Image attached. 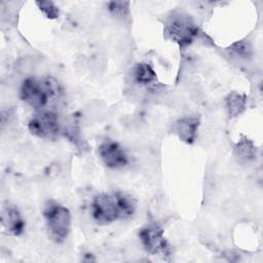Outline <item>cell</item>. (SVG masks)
<instances>
[{
    "label": "cell",
    "mask_w": 263,
    "mask_h": 263,
    "mask_svg": "<svg viewBox=\"0 0 263 263\" xmlns=\"http://www.w3.org/2000/svg\"><path fill=\"white\" fill-rule=\"evenodd\" d=\"M139 237L149 254L161 256L162 258L170 256L171 249L163 235V230L159 225L150 223L144 226L139 232Z\"/></svg>",
    "instance_id": "6"
},
{
    "label": "cell",
    "mask_w": 263,
    "mask_h": 263,
    "mask_svg": "<svg viewBox=\"0 0 263 263\" xmlns=\"http://www.w3.org/2000/svg\"><path fill=\"white\" fill-rule=\"evenodd\" d=\"M36 4L47 17L57 18L59 16V9L51 1H38Z\"/></svg>",
    "instance_id": "15"
},
{
    "label": "cell",
    "mask_w": 263,
    "mask_h": 263,
    "mask_svg": "<svg viewBox=\"0 0 263 263\" xmlns=\"http://www.w3.org/2000/svg\"><path fill=\"white\" fill-rule=\"evenodd\" d=\"M99 155L105 165L110 168H122L128 164V156L116 142L105 141L99 146Z\"/></svg>",
    "instance_id": "7"
},
{
    "label": "cell",
    "mask_w": 263,
    "mask_h": 263,
    "mask_svg": "<svg viewBox=\"0 0 263 263\" xmlns=\"http://www.w3.org/2000/svg\"><path fill=\"white\" fill-rule=\"evenodd\" d=\"M199 126V118L196 116H184L178 119L173 126L179 139L187 144H191L196 137Z\"/></svg>",
    "instance_id": "9"
},
{
    "label": "cell",
    "mask_w": 263,
    "mask_h": 263,
    "mask_svg": "<svg viewBox=\"0 0 263 263\" xmlns=\"http://www.w3.org/2000/svg\"><path fill=\"white\" fill-rule=\"evenodd\" d=\"M230 51L239 59H250L252 55V47L249 42L247 41H237L233 43L230 47Z\"/></svg>",
    "instance_id": "14"
},
{
    "label": "cell",
    "mask_w": 263,
    "mask_h": 263,
    "mask_svg": "<svg viewBox=\"0 0 263 263\" xmlns=\"http://www.w3.org/2000/svg\"><path fill=\"white\" fill-rule=\"evenodd\" d=\"M164 34L167 39L179 44L180 47L190 45L195 40L203 41L204 34L194 20L182 11L172 12L164 23Z\"/></svg>",
    "instance_id": "2"
},
{
    "label": "cell",
    "mask_w": 263,
    "mask_h": 263,
    "mask_svg": "<svg viewBox=\"0 0 263 263\" xmlns=\"http://www.w3.org/2000/svg\"><path fill=\"white\" fill-rule=\"evenodd\" d=\"M132 77L134 81L140 85H149L157 80L156 73L152 67L146 63L137 64L132 70Z\"/></svg>",
    "instance_id": "10"
},
{
    "label": "cell",
    "mask_w": 263,
    "mask_h": 263,
    "mask_svg": "<svg viewBox=\"0 0 263 263\" xmlns=\"http://www.w3.org/2000/svg\"><path fill=\"white\" fill-rule=\"evenodd\" d=\"M60 92V86L53 79L29 77L22 83L20 97L27 105L41 111L50 100L58 98Z\"/></svg>",
    "instance_id": "3"
},
{
    "label": "cell",
    "mask_w": 263,
    "mask_h": 263,
    "mask_svg": "<svg viewBox=\"0 0 263 263\" xmlns=\"http://www.w3.org/2000/svg\"><path fill=\"white\" fill-rule=\"evenodd\" d=\"M234 157L240 163H248L255 159L256 157V149L253 143L247 139L242 138L235 146L233 151Z\"/></svg>",
    "instance_id": "11"
},
{
    "label": "cell",
    "mask_w": 263,
    "mask_h": 263,
    "mask_svg": "<svg viewBox=\"0 0 263 263\" xmlns=\"http://www.w3.org/2000/svg\"><path fill=\"white\" fill-rule=\"evenodd\" d=\"M29 130L34 136L53 140L60 134V121L58 114L51 110L37 111L29 121Z\"/></svg>",
    "instance_id": "5"
},
{
    "label": "cell",
    "mask_w": 263,
    "mask_h": 263,
    "mask_svg": "<svg viewBox=\"0 0 263 263\" xmlns=\"http://www.w3.org/2000/svg\"><path fill=\"white\" fill-rule=\"evenodd\" d=\"M110 12L117 18L124 20L129 14V3L124 1H113L108 4Z\"/></svg>",
    "instance_id": "13"
},
{
    "label": "cell",
    "mask_w": 263,
    "mask_h": 263,
    "mask_svg": "<svg viewBox=\"0 0 263 263\" xmlns=\"http://www.w3.org/2000/svg\"><path fill=\"white\" fill-rule=\"evenodd\" d=\"M43 213L49 237L58 243L63 242L70 232V211L55 201H48Z\"/></svg>",
    "instance_id": "4"
},
{
    "label": "cell",
    "mask_w": 263,
    "mask_h": 263,
    "mask_svg": "<svg viewBox=\"0 0 263 263\" xmlns=\"http://www.w3.org/2000/svg\"><path fill=\"white\" fill-rule=\"evenodd\" d=\"M246 97L238 92H231L226 98V110L230 118L237 117L246 108Z\"/></svg>",
    "instance_id": "12"
},
{
    "label": "cell",
    "mask_w": 263,
    "mask_h": 263,
    "mask_svg": "<svg viewBox=\"0 0 263 263\" xmlns=\"http://www.w3.org/2000/svg\"><path fill=\"white\" fill-rule=\"evenodd\" d=\"M1 223L5 231L11 235H20L25 229V222L18 210L9 203L2 206Z\"/></svg>",
    "instance_id": "8"
},
{
    "label": "cell",
    "mask_w": 263,
    "mask_h": 263,
    "mask_svg": "<svg viewBox=\"0 0 263 263\" xmlns=\"http://www.w3.org/2000/svg\"><path fill=\"white\" fill-rule=\"evenodd\" d=\"M91 215L101 224L129 219L136 211V200L127 193H101L91 202Z\"/></svg>",
    "instance_id": "1"
}]
</instances>
